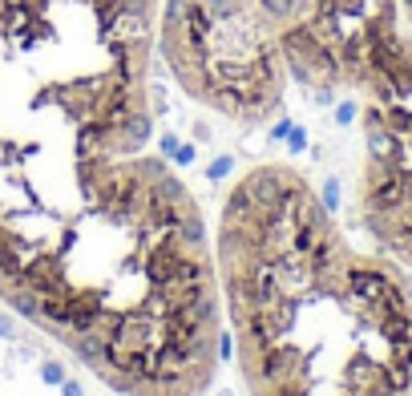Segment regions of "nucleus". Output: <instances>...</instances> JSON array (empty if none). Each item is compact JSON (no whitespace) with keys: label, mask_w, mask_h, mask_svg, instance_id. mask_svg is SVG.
<instances>
[{"label":"nucleus","mask_w":412,"mask_h":396,"mask_svg":"<svg viewBox=\"0 0 412 396\" xmlns=\"http://www.w3.org/2000/svg\"><path fill=\"white\" fill-rule=\"evenodd\" d=\"M162 0H0V299L117 396H202L214 239L154 154Z\"/></svg>","instance_id":"1"},{"label":"nucleus","mask_w":412,"mask_h":396,"mask_svg":"<svg viewBox=\"0 0 412 396\" xmlns=\"http://www.w3.org/2000/svg\"><path fill=\"white\" fill-rule=\"evenodd\" d=\"M211 239L247 396H412V271L360 247L307 174L243 170Z\"/></svg>","instance_id":"2"},{"label":"nucleus","mask_w":412,"mask_h":396,"mask_svg":"<svg viewBox=\"0 0 412 396\" xmlns=\"http://www.w3.org/2000/svg\"><path fill=\"white\" fill-rule=\"evenodd\" d=\"M158 57L194 105L238 130L267 125L287 101V57L259 0H162Z\"/></svg>","instance_id":"3"}]
</instances>
